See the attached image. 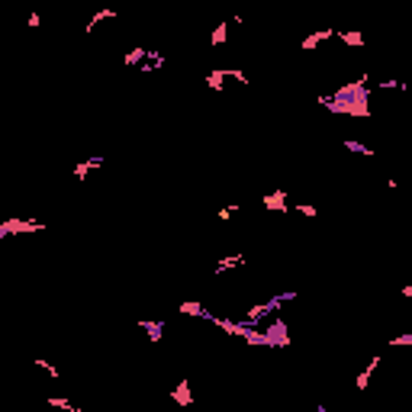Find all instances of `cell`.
Returning <instances> with one entry per match:
<instances>
[{
  "instance_id": "15",
  "label": "cell",
  "mask_w": 412,
  "mask_h": 412,
  "mask_svg": "<svg viewBox=\"0 0 412 412\" xmlns=\"http://www.w3.org/2000/svg\"><path fill=\"white\" fill-rule=\"evenodd\" d=\"M345 148H348V152H354V155H377L370 145H361V142H354V139H345Z\"/></svg>"
},
{
  "instance_id": "13",
  "label": "cell",
  "mask_w": 412,
  "mask_h": 412,
  "mask_svg": "<svg viewBox=\"0 0 412 412\" xmlns=\"http://www.w3.org/2000/svg\"><path fill=\"white\" fill-rule=\"evenodd\" d=\"M142 58H148V49H129L126 55H122V65L132 68V65H139Z\"/></svg>"
},
{
  "instance_id": "16",
  "label": "cell",
  "mask_w": 412,
  "mask_h": 412,
  "mask_svg": "<svg viewBox=\"0 0 412 412\" xmlns=\"http://www.w3.org/2000/svg\"><path fill=\"white\" fill-rule=\"evenodd\" d=\"M225 36H229V23H219L216 29H212V39H209V42H212V45H222Z\"/></svg>"
},
{
  "instance_id": "7",
  "label": "cell",
  "mask_w": 412,
  "mask_h": 412,
  "mask_svg": "<svg viewBox=\"0 0 412 412\" xmlns=\"http://www.w3.org/2000/svg\"><path fill=\"white\" fill-rule=\"evenodd\" d=\"M171 400L181 403V406H194V393H190V383H187V380H181L174 390H171Z\"/></svg>"
},
{
  "instance_id": "19",
  "label": "cell",
  "mask_w": 412,
  "mask_h": 412,
  "mask_svg": "<svg viewBox=\"0 0 412 412\" xmlns=\"http://www.w3.org/2000/svg\"><path fill=\"white\" fill-rule=\"evenodd\" d=\"M238 209H242V206H222V209L216 212V219H219V222H225V219H232V216H235Z\"/></svg>"
},
{
  "instance_id": "12",
  "label": "cell",
  "mask_w": 412,
  "mask_h": 412,
  "mask_svg": "<svg viewBox=\"0 0 412 412\" xmlns=\"http://www.w3.org/2000/svg\"><path fill=\"white\" fill-rule=\"evenodd\" d=\"M45 403H49L52 409H61V412H81V406H74V403H68L65 396H49V400H45Z\"/></svg>"
},
{
  "instance_id": "2",
  "label": "cell",
  "mask_w": 412,
  "mask_h": 412,
  "mask_svg": "<svg viewBox=\"0 0 412 412\" xmlns=\"http://www.w3.org/2000/svg\"><path fill=\"white\" fill-rule=\"evenodd\" d=\"M335 36H338V29H335V26H328V29H319V32H309L303 42H300V49H303V52H312V49H319L322 42H328V39H335Z\"/></svg>"
},
{
  "instance_id": "6",
  "label": "cell",
  "mask_w": 412,
  "mask_h": 412,
  "mask_svg": "<svg viewBox=\"0 0 412 412\" xmlns=\"http://www.w3.org/2000/svg\"><path fill=\"white\" fill-rule=\"evenodd\" d=\"M380 361H383V358H377V354H374V358L367 361V367H364L361 374L354 377V387H358V390H367V383H370V377L377 374V367H380Z\"/></svg>"
},
{
  "instance_id": "3",
  "label": "cell",
  "mask_w": 412,
  "mask_h": 412,
  "mask_svg": "<svg viewBox=\"0 0 412 412\" xmlns=\"http://www.w3.org/2000/svg\"><path fill=\"white\" fill-rule=\"evenodd\" d=\"M267 338H271V348H287V345H290L287 322H284V319H274V325L267 328Z\"/></svg>"
},
{
  "instance_id": "8",
  "label": "cell",
  "mask_w": 412,
  "mask_h": 412,
  "mask_svg": "<svg viewBox=\"0 0 412 412\" xmlns=\"http://www.w3.org/2000/svg\"><path fill=\"white\" fill-rule=\"evenodd\" d=\"M181 315H197V319L212 322V312H206V309L197 303V300H184V303H181Z\"/></svg>"
},
{
  "instance_id": "4",
  "label": "cell",
  "mask_w": 412,
  "mask_h": 412,
  "mask_svg": "<svg viewBox=\"0 0 412 412\" xmlns=\"http://www.w3.org/2000/svg\"><path fill=\"white\" fill-rule=\"evenodd\" d=\"M94 168H103V155H91V158H84V161H78L71 174L78 177V181H87V174H91Z\"/></svg>"
},
{
  "instance_id": "10",
  "label": "cell",
  "mask_w": 412,
  "mask_h": 412,
  "mask_svg": "<svg viewBox=\"0 0 412 412\" xmlns=\"http://www.w3.org/2000/svg\"><path fill=\"white\" fill-rule=\"evenodd\" d=\"M139 328H142V332H148V341H155V345H158V341H161V332H164V322H148V319H142Z\"/></svg>"
},
{
  "instance_id": "22",
  "label": "cell",
  "mask_w": 412,
  "mask_h": 412,
  "mask_svg": "<svg viewBox=\"0 0 412 412\" xmlns=\"http://www.w3.org/2000/svg\"><path fill=\"white\" fill-rule=\"evenodd\" d=\"M315 412H332V409H325V406H315Z\"/></svg>"
},
{
  "instance_id": "1",
  "label": "cell",
  "mask_w": 412,
  "mask_h": 412,
  "mask_svg": "<svg viewBox=\"0 0 412 412\" xmlns=\"http://www.w3.org/2000/svg\"><path fill=\"white\" fill-rule=\"evenodd\" d=\"M19 232H45V222H36V219H6V222H0V238L19 235Z\"/></svg>"
},
{
  "instance_id": "11",
  "label": "cell",
  "mask_w": 412,
  "mask_h": 412,
  "mask_svg": "<svg viewBox=\"0 0 412 412\" xmlns=\"http://www.w3.org/2000/svg\"><path fill=\"white\" fill-rule=\"evenodd\" d=\"M206 87H212V91H225V68H212V71L206 74Z\"/></svg>"
},
{
  "instance_id": "20",
  "label": "cell",
  "mask_w": 412,
  "mask_h": 412,
  "mask_svg": "<svg viewBox=\"0 0 412 412\" xmlns=\"http://www.w3.org/2000/svg\"><path fill=\"white\" fill-rule=\"evenodd\" d=\"M297 212H303V216H309V219H315V216H319V209H315V206H309V203L297 206Z\"/></svg>"
},
{
  "instance_id": "9",
  "label": "cell",
  "mask_w": 412,
  "mask_h": 412,
  "mask_svg": "<svg viewBox=\"0 0 412 412\" xmlns=\"http://www.w3.org/2000/svg\"><path fill=\"white\" fill-rule=\"evenodd\" d=\"M245 264V258L242 255H232V258H222V261H216V264H212V274H225V271H232V267H242Z\"/></svg>"
},
{
  "instance_id": "18",
  "label": "cell",
  "mask_w": 412,
  "mask_h": 412,
  "mask_svg": "<svg viewBox=\"0 0 412 412\" xmlns=\"http://www.w3.org/2000/svg\"><path fill=\"white\" fill-rule=\"evenodd\" d=\"M32 364H36V367H39V370H45V374H52V377H61V370H58V367H55V364H52V361H32Z\"/></svg>"
},
{
  "instance_id": "14",
  "label": "cell",
  "mask_w": 412,
  "mask_h": 412,
  "mask_svg": "<svg viewBox=\"0 0 412 412\" xmlns=\"http://www.w3.org/2000/svg\"><path fill=\"white\" fill-rule=\"evenodd\" d=\"M335 39H341L345 45H364V36L361 32H348V29H338V36Z\"/></svg>"
},
{
  "instance_id": "21",
  "label": "cell",
  "mask_w": 412,
  "mask_h": 412,
  "mask_svg": "<svg viewBox=\"0 0 412 412\" xmlns=\"http://www.w3.org/2000/svg\"><path fill=\"white\" fill-rule=\"evenodd\" d=\"M400 293H403V297H412V284H406V287H400Z\"/></svg>"
},
{
  "instance_id": "5",
  "label": "cell",
  "mask_w": 412,
  "mask_h": 412,
  "mask_svg": "<svg viewBox=\"0 0 412 412\" xmlns=\"http://www.w3.org/2000/svg\"><path fill=\"white\" fill-rule=\"evenodd\" d=\"M261 203H264V209H271V212H287V209H290V206H287V194H284V190H274V194H267Z\"/></svg>"
},
{
  "instance_id": "17",
  "label": "cell",
  "mask_w": 412,
  "mask_h": 412,
  "mask_svg": "<svg viewBox=\"0 0 412 412\" xmlns=\"http://www.w3.org/2000/svg\"><path fill=\"white\" fill-rule=\"evenodd\" d=\"M225 78H232V81H238V84H248V74L242 71V68H225Z\"/></svg>"
}]
</instances>
